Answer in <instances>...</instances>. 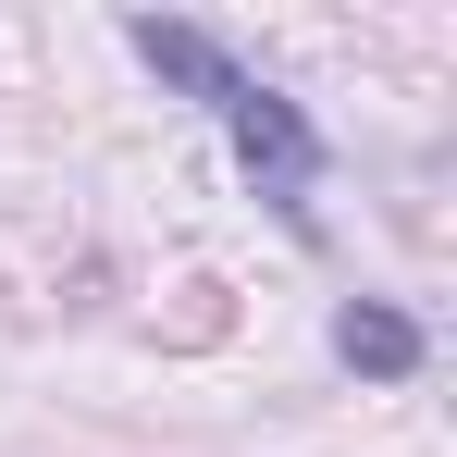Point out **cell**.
Listing matches in <instances>:
<instances>
[{
  "label": "cell",
  "instance_id": "2",
  "mask_svg": "<svg viewBox=\"0 0 457 457\" xmlns=\"http://www.w3.org/2000/svg\"><path fill=\"white\" fill-rule=\"evenodd\" d=\"M334 359L371 371V383H408V371H420V321L383 309V297H346V309H334Z\"/></svg>",
  "mask_w": 457,
  "mask_h": 457
},
{
  "label": "cell",
  "instance_id": "1",
  "mask_svg": "<svg viewBox=\"0 0 457 457\" xmlns=\"http://www.w3.org/2000/svg\"><path fill=\"white\" fill-rule=\"evenodd\" d=\"M124 50L149 62V75H173L186 99H211V124L235 137V161H247V186L285 211V223L309 235V186H321V137H309V112L285 99V87H260L247 62H235L223 37H198V25H124Z\"/></svg>",
  "mask_w": 457,
  "mask_h": 457
}]
</instances>
